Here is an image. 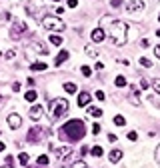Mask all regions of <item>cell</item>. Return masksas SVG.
<instances>
[{
    "label": "cell",
    "mask_w": 160,
    "mask_h": 168,
    "mask_svg": "<svg viewBox=\"0 0 160 168\" xmlns=\"http://www.w3.org/2000/svg\"><path fill=\"white\" fill-rule=\"evenodd\" d=\"M84 134H86V124H84V120H80V118L68 120L66 124L58 130V136L66 142H78L80 138H84Z\"/></svg>",
    "instance_id": "obj_1"
},
{
    "label": "cell",
    "mask_w": 160,
    "mask_h": 168,
    "mask_svg": "<svg viewBox=\"0 0 160 168\" xmlns=\"http://www.w3.org/2000/svg\"><path fill=\"white\" fill-rule=\"evenodd\" d=\"M108 34H110V38H112L114 46H124L128 40V24L122 20H114L108 28Z\"/></svg>",
    "instance_id": "obj_2"
},
{
    "label": "cell",
    "mask_w": 160,
    "mask_h": 168,
    "mask_svg": "<svg viewBox=\"0 0 160 168\" xmlns=\"http://www.w3.org/2000/svg\"><path fill=\"white\" fill-rule=\"evenodd\" d=\"M66 112H68V100H64V98H54V100H50V104H48V116H50L52 120L62 118Z\"/></svg>",
    "instance_id": "obj_3"
},
{
    "label": "cell",
    "mask_w": 160,
    "mask_h": 168,
    "mask_svg": "<svg viewBox=\"0 0 160 168\" xmlns=\"http://www.w3.org/2000/svg\"><path fill=\"white\" fill-rule=\"evenodd\" d=\"M42 26L46 30H52V32H62L64 30V22L60 20L58 16H44L42 18Z\"/></svg>",
    "instance_id": "obj_4"
},
{
    "label": "cell",
    "mask_w": 160,
    "mask_h": 168,
    "mask_svg": "<svg viewBox=\"0 0 160 168\" xmlns=\"http://www.w3.org/2000/svg\"><path fill=\"white\" fill-rule=\"evenodd\" d=\"M46 134H50V130H48V128H44V126H32L30 130H28V142H30V144H38L40 138H42V136H46Z\"/></svg>",
    "instance_id": "obj_5"
},
{
    "label": "cell",
    "mask_w": 160,
    "mask_h": 168,
    "mask_svg": "<svg viewBox=\"0 0 160 168\" xmlns=\"http://www.w3.org/2000/svg\"><path fill=\"white\" fill-rule=\"evenodd\" d=\"M28 30L26 26V22H22V20H14L12 22V28H10V38H20L22 34Z\"/></svg>",
    "instance_id": "obj_6"
},
{
    "label": "cell",
    "mask_w": 160,
    "mask_h": 168,
    "mask_svg": "<svg viewBox=\"0 0 160 168\" xmlns=\"http://www.w3.org/2000/svg\"><path fill=\"white\" fill-rule=\"evenodd\" d=\"M144 8H146L144 0H132V2H128V4H126L128 12H140V10H144Z\"/></svg>",
    "instance_id": "obj_7"
},
{
    "label": "cell",
    "mask_w": 160,
    "mask_h": 168,
    "mask_svg": "<svg viewBox=\"0 0 160 168\" xmlns=\"http://www.w3.org/2000/svg\"><path fill=\"white\" fill-rule=\"evenodd\" d=\"M140 92L136 86H128V98H130V102H132L134 106H140Z\"/></svg>",
    "instance_id": "obj_8"
},
{
    "label": "cell",
    "mask_w": 160,
    "mask_h": 168,
    "mask_svg": "<svg viewBox=\"0 0 160 168\" xmlns=\"http://www.w3.org/2000/svg\"><path fill=\"white\" fill-rule=\"evenodd\" d=\"M28 114H30L32 120H40V118L44 116V108L40 106V104H34V106L30 108V112H28Z\"/></svg>",
    "instance_id": "obj_9"
},
{
    "label": "cell",
    "mask_w": 160,
    "mask_h": 168,
    "mask_svg": "<svg viewBox=\"0 0 160 168\" xmlns=\"http://www.w3.org/2000/svg\"><path fill=\"white\" fill-rule=\"evenodd\" d=\"M8 126L12 128V130L20 128V126H22V118H20L18 114H10V116H8Z\"/></svg>",
    "instance_id": "obj_10"
},
{
    "label": "cell",
    "mask_w": 160,
    "mask_h": 168,
    "mask_svg": "<svg viewBox=\"0 0 160 168\" xmlns=\"http://www.w3.org/2000/svg\"><path fill=\"white\" fill-rule=\"evenodd\" d=\"M70 154H72V148H70V146L56 148V156H58V160H64V158H68Z\"/></svg>",
    "instance_id": "obj_11"
},
{
    "label": "cell",
    "mask_w": 160,
    "mask_h": 168,
    "mask_svg": "<svg viewBox=\"0 0 160 168\" xmlns=\"http://www.w3.org/2000/svg\"><path fill=\"white\" fill-rule=\"evenodd\" d=\"M90 38H92V42H102L104 38H106V34H104L102 28H94L92 34H90Z\"/></svg>",
    "instance_id": "obj_12"
},
{
    "label": "cell",
    "mask_w": 160,
    "mask_h": 168,
    "mask_svg": "<svg viewBox=\"0 0 160 168\" xmlns=\"http://www.w3.org/2000/svg\"><path fill=\"white\" fill-rule=\"evenodd\" d=\"M68 56H70V54H68V50H60L58 56H56V60H54V64H56V66H60L62 62H66V60H68Z\"/></svg>",
    "instance_id": "obj_13"
},
{
    "label": "cell",
    "mask_w": 160,
    "mask_h": 168,
    "mask_svg": "<svg viewBox=\"0 0 160 168\" xmlns=\"http://www.w3.org/2000/svg\"><path fill=\"white\" fill-rule=\"evenodd\" d=\"M120 158H122V150H110V154H108V160L112 162V164L120 162Z\"/></svg>",
    "instance_id": "obj_14"
},
{
    "label": "cell",
    "mask_w": 160,
    "mask_h": 168,
    "mask_svg": "<svg viewBox=\"0 0 160 168\" xmlns=\"http://www.w3.org/2000/svg\"><path fill=\"white\" fill-rule=\"evenodd\" d=\"M88 102H90V94H88V92H80L78 94V106H88Z\"/></svg>",
    "instance_id": "obj_15"
},
{
    "label": "cell",
    "mask_w": 160,
    "mask_h": 168,
    "mask_svg": "<svg viewBox=\"0 0 160 168\" xmlns=\"http://www.w3.org/2000/svg\"><path fill=\"white\" fill-rule=\"evenodd\" d=\"M32 48H34L38 54H48V46H44V44H42V42H38V40L32 42Z\"/></svg>",
    "instance_id": "obj_16"
},
{
    "label": "cell",
    "mask_w": 160,
    "mask_h": 168,
    "mask_svg": "<svg viewBox=\"0 0 160 168\" xmlns=\"http://www.w3.org/2000/svg\"><path fill=\"white\" fill-rule=\"evenodd\" d=\"M30 68L36 70V72H40V70H46L48 64H46V62H32V66H30Z\"/></svg>",
    "instance_id": "obj_17"
},
{
    "label": "cell",
    "mask_w": 160,
    "mask_h": 168,
    "mask_svg": "<svg viewBox=\"0 0 160 168\" xmlns=\"http://www.w3.org/2000/svg\"><path fill=\"white\" fill-rule=\"evenodd\" d=\"M88 114L94 116V118H100V116H102V110L96 108V106H88Z\"/></svg>",
    "instance_id": "obj_18"
},
{
    "label": "cell",
    "mask_w": 160,
    "mask_h": 168,
    "mask_svg": "<svg viewBox=\"0 0 160 168\" xmlns=\"http://www.w3.org/2000/svg\"><path fill=\"white\" fill-rule=\"evenodd\" d=\"M28 160H30V156H28L26 152H20V154H18V162L22 164V166H26V164H28Z\"/></svg>",
    "instance_id": "obj_19"
},
{
    "label": "cell",
    "mask_w": 160,
    "mask_h": 168,
    "mask_svg": "<svg viewBox=\"0 0 160 168\" xmlns=\"http://www.w3.org/2000/svg\"><path fill=\"white\" fill-rule=\"evenodd\" d=\"M24 98H26L28 102H34L36 98H38V94H36V90H28L26 94H24Z\"/></svg>",
    "instance_id": "obj_20"
},
{
    "label": "cell",
    "mask_w": 160,
    "mask_h": 168,
    "mask_svg": "<svg viewBox=\"0 0 160 168\" xmlns=\"http://www.w3.org/2000/svg\"><path fill=\"white\" fill-rule=\"evenodd\" d=\"M114 84H116L118 88H124V86H126V78H124V76H116Z\"/></svg>",
    "instance_id": "obj_21"
},
{
    "label": "cell",
    "mask_w": 160,
    "mask_h": 168,
    "mask_svg": "<svg viewBox=\"0 0 160 168\" xmlns=\"http://www.w3.org/2000/svg\"><path fill=\"white\" fill-rule=\"evenodd\" d=\"M48 40L52 42L54 46H60V44H62V38H60L58 34H52V36H50V38H48Z\"/></svg>",
    "instance_id": "obj_22"
},
{
    "label": "cell",
    "mask_w": 160,
    "mask_h": 168,
    "mask_svg": "<svg viewBox=\"0 0 160 168\" xmlns=\"http://www.w3.org/2000/svg\"><path fill=\"white\" fill-rule=\"evenodd\" d=\"M64 90H66L68 94H74V92H76V84H72V82H66V84H64Z\"/></svg>",
    "instance_id": "obj_23"
},
{
    "label": "cell",
    "mask_w": 160,
    "mask_h": 168,
    "mask_svg": "<svg viewBox=\"0 0 160 168\" xmlns=\"http://www.w3.org/2000/svg\"><path fill=\"white\" fill-rule=\"evenodd\" d=\"M36 162H38V166H46V164H48V156L46 154H40Z\"/></svg>",
    "instance_id": "obj_24"
},
{
    "label": "cell",
    "mask_w": 160,
    "mask_h": 168,
    "mask_svg": "<svg viewBox=\"0 0 160 168\" xmlns=\"http://www.w3.org/2000/svg\"><path fill=\"white\" fill-rule=\"evenodd\" d=\"M114 124H116V126H124V124H126V120H124V116H114Z\"/></svg>",
    "instance_id": "obj_25"
},
{
    "label": "cell",
    "mask_w": 160,
    "mask_h": 168,
    "mask_svg": "<svg viewBox=\"0 0 160 168\" xmlns=\"http://www.w3.org/2000/svg\"><path fill=\"white\" fill-rule=\"evenodd\" d=\"M90 152H92L94 158H98V156H102V148H100V146H92V150H90Z\"/></svg>",
    "instance_id": "obj_26"
},
{
    "label": "cell",
    "mask_w": 160,
    "mask_h": 168,
    "mask_svg": "<svg viewBox=\"0 0 160 168\" xmlns=\"http://www.w3.org/2000/svg\"><path fill=\"white\" fill-rule=\"evenodd\" d=\"M70 168H88V166H86V162H84V160H76Z\"/></svg>",
    "instance_id": "obj_27"
},
{
    "label": "cell",
    "mask_w": 160,
    "mask_h": 168,
    "mask_svg": "<svg viewBox=\"0 0 160 168\" xmlns=\"http://www.w3.org/2000/svg\"><path fill=\"white\" fill-rule=\"evenodd\" d=\"M86 54H88V56H92V58H96V56H98V52H96L92 46H86Z\"/></svg>",
    "instance_id": "obj_28"
},
{
    "label": "cell",
    "mask_w": 160,
    "mask_h": 168,
    "mask_svg": "<svg viewBox=\"0 0 160 168\" xmlns=\"http://www.w3.org/2000/svg\"><path fill=\"white\" fill-rule=\"evenodd\" d=\"M152 88L160 94V78H154V80H152Z\"/></svg>",
    "instance_id": "obj_29"
},
{
    "label": "cell",
    "mask_w": 160,
    "mask_h": 168,
    "mask_svg": "<svg viewBox=\"0 0 160 168\" xmlns=\"http://www.w3.org/2000/svg\"><path fill=\"white\" fill-rule=\"evenodd\" d=\"M140 66H144V68H150V66H152V62L148 60V58H140Z\"/></svg>",
    "instance_id": "obj_30"
},
{
    "label": "cell",
    "mask_w": 160,
    "mask_h": 168,
    "mask_svg": "<svg viewBox=\"0 0 160 168\" xmlns=\"http://www.w3.org/2000/svg\"><path fill=\"white\" fill-rule=\"evenodd\" d=\"M80 72L84 74V76H90V74H92V68H90V66H82V68H80Z\"/></svg>",
    "instance_id": "obj_31"
},
{
    "label": "cell",
    "mask_w": 160,
    "mask_h": 168,
    "mask_svg": "<svg viewBox=\"0 0 160 168\" xmlns=\"http://www.w3.org/2000/svg\"><path fill=\"white\" fill-rule=\"evenodd\" d=\"M66 4H68V8H76L78 6V0H68Z\"/></svg>",
    "instance_id": "obj_32"
},
{
    "label": "cell",
    "mask_w": 160,
    "mask_h": 168,
    "mask_svg": "<svg viewBox=\"0 0 160 168\" xmlns=\"http://www.w3.org/2000/svg\"><path fill=\"white\" fill-rule=\"evenodd\" d=\"M98 132H100V124L94 122V124H92V134H98Z\"/></svg>",
    "instance_id": "obj_33"
},
{
    "label": "cell",
    "mask_w": 160,
    "mask_h": 168,
    "mask_svg": "<svg viewBox=\"0 0 160 168\" xmlns=\"http://www.w3.org/2000/svg\"><path fill=\"white\" fill-rule=\"evenodd\" d=\"M140 46H142V48H148V46H150V42H148L146 38H142V40H140Z\"/></svg>",
    "instance_id": "obj_34"
},
{
    "label": "cell",
    "mask_w": 160,
    "mask_h": 168,
    "mask_svg": "<svg viewBox=\"0 0 160 168\" xmlns=\"http://www.w3.org/2000/svg\"><path fill=\"white\" fill-rule=\"evenodd\" d=\"M136 138H138V134H136V132H128V140H136Z\"/></svg>",
    "instance_id": "obj_35"
},
{
    "label": "cell",
    "mask_w": 160,
    "mask_h": 168,
    "mask_svg": "<svg viewBox=\"0 0 160 168\" xmlns=\"http://www.w3.org/2000/svg\"><path fill=\"white\" fill-rule=\"evenodd\" d=\"M14 54H16V50H8V52L4 54V56H6L8 60H10V58H14Z\"/></svg>",
    "instance_id": "obj_36"
},
{
    "label": "cell",
    "mask_w": 160,
    "mask_h": 168,
    "mask_svg": "<svg viewBox=\"0 0 160 168\" xmlns=\"http://www.w3.org/2000/svg\"><path fill=\"white\" fill-rule=\"evenodd\" d=\"M96 98H98V100H104V92H102V90H96Z\"/></svg>",
    "instance_id": "obj_37"
},
{
    "label": "cell",
    "mask_w": 160,
    "mask_h": 168,
    "mask_svg": "<svg viewBox=\"0 0 160 168\" xmlns=\"http://www.w3.org/2000/svg\"><path fill=\"white\" fill-rule=\"evenodd\" d=\"M140 86L146 90V88H148V80H144V78H142V80H140Z\"/></svg>",
    "instance_id": "obj_38"
},
{
    "label": "cell",
    "mask_w": 160,
    "mask_h": 168,
    "mask_svg": "<svg viewBox=\"0 0 160 168\" xmlns=\"http://www.w3.org/2000/svg\"><path fill=\"white\" fill-rule=\"evenodd\" d=\"M12 90H14V92H18V90H20V82H14V84H12Z\"/></svg>",
    "instance_id": "obj_39"
},
{
    "label": "cell",
    "mask_w": 160,
    "mask_h": 168,
    "mask_svg": "<svg viewBox=\"0 0 160 168\" xmlns=\"http://www.w3.org/2000/svg\"><path fill=\"white\" fill-rule=\"evenodd\" d=\"M108 140H110V142H116L118 138H116V134H112V132H110V134H108Z\"/></svg>",
    "instance_id": "obj_40"
},
{
    "label": "cell",
    "mask_w": 160,
    "mask_h": 168,
    "mask_svg": "<svg viewBox=\"0 0 160 168\" xmlns=\"http://www.w3.org/2000/svg\"><path fill=\"white\" fill-rule=\"evenodd\" d=\"M110 4H112V6H120V4H122V0H110Z\"/></svg>",
    "instance_id": "obj_41"
},
{
    "label": "cell",
    "mask_w": 160,
    "mask_h": 168,
    "mask_svg": "<svg viewBox=\"0 0 160 168\" xmlns=\"http://www.w3.org/2000/svg\"><path fill=\"white\" fill-rule=\"evenodd\" d=\"M156 162L160 164V144H158V148H156Z\"/></svg>",
    "instance_id": "obj_42"
},
{
    "label": "cell",
    "mask_w": 160,
    "mask_h": 168,
    "mask_svg": "<svg viewBox=\"0 0 160 168\" xmlns=\"http://www.w3.org/2000/svg\"><path fill=\"white\" fill-rule=\"evenodd\" d=\"M154 54H156V58H160V44L154 48Z\"/></svg>",
    "instance_id": "obj_43"
},
{
    "label": "cell",
    "mask_w": 160,
    "mask_h": 168,
    "mask_svg": "<svg viewBox=\"0 0 160 168\" xmlns=\"http://www.w3.org/2000/svg\"><path fill=\"white\" fill-rule=\"evenodd\" d=\"M4 148H6V146H4V142H0V152H4Z\"/></svg>",
    "instance_id": "obj_44"
},
{
    "label": "cell",
    "mask_w": 160,
    "mask_h": 168,
    "mask_svg": "<svg viewBox=\"0 0 160 168\" xmlns=\"http://www.w3.org/2000/svg\"><path fill=\"white\" fill-rule=\"evenodd\" d=\"M156 36H158V38H160V28H158V30H156Z\"/></svg>",
    "instance_id": "obj_45"
},
{
    "label": "cell",
    "mask_w": 160,
    "mask_h": 168,
    "mask_svg": "<svg viewBox=\"0 0 160 168\" xmlns=\"http://www.w3.org/2000/svg\"><path fill=\"white\" fill-rule=\"evenodd\" d=\"M2 168H12V166H10V164H6V166H2Z\"/></svg>",
    "instance_id": "obj_46"
},
{
    "label": "cell",
    "mask_w": 160,
    "mask_h": 168,
    "mask_svg": "<svg viewBox=\"0 0 160 168\" xmlns=\"http://www.w3.org/2000/svg\"><path fill=\"white\" fill-rule=\"evenodd\" d=\"M54 2H60V0H54Z\"/></svg>",
    "instance_id": "obj_47"
},
{
    "label": "cell",
    "mask_w": 160,
    "mask_h": 168,
    "mask_svg": "<svg viewBox=\"0 0 160 168\" xmlns=\"http://www.w3.org/2000/svg\"><path fill=\"white\" fill-rule=\"evenodd\" d=\"M158 20H160V14H158Z\"/></svg>",
    "instance_id": "obj_48"
}]
</instances>
